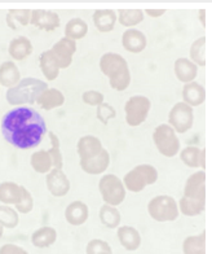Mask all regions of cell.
Returning <instances> with one entry per match:
<instances>
[{"label": "cell", "instance_id": "obj_1", "mask_svg": "<svg viewBox=\"0 0 212 254\" xmlns=\"http://www.w3.org/2000/svg\"><path fill=\"white\" fill-rule=\"evenodd\" d=\"M4 139L18 149L38 147L47 134V125L35 109L18 107L4 114L1 120Z\"/></svg>", "mask_w": 212, "mask_h": 254}, {"label": "cell", "instance_id": "obj_2", "mask_svg": "<svg viewBox=\"0 0 212 254\" xmlns=\"http://www.w3.org/2000/svg\"><path fill=\"white\" fill-rule=\"evenodd\" d=\"M100 69L109 79L110 87L115 91H126L131 84V71L128 63L115 52H107L100 59Z\"/></svg>", "mask_w": 212, "mask_h": 254}, {"label": "cell", "instance_id": "obj_3", "mask_svg": "<svg viewBox=\"0 0 212 254\" xmlns=\"http://www.w3.org/2000/svg\"><path fill=\"white\" fill-rule=\"evenodd\" d=\"M48 88L44 80L37 78H23L14 87L7 91V101L10 105H25V104H35L38 97Z\"/></svg>", "mask_w": 212, "mask_h": 254}, {"label": "cell", "instance_id": "obj_4", "mask_svg": "<svg viewBox=\"0 0 212 254\" xmlns=\"http://www.w3.org/2000/svg\"><path fill=\"white\" fill-rule=\"evenodd\" d=\"M157 181H158V171L156 167L148 164L137 165L123 178V183H124L126 190L133 192V193H139L145 190L148 186L156 183Z\"/></svg>", "mask_w": 212, "mask_h": 254}, {"label": "cell", "instance_id": "obj_5", "mask_svg": "<svg viewBox=\"0 0 212 254\" xmlns=\"http://www.w3.org/2000/svg\"><path fill=\"white\" fill-rule=\"evenodd\" d=\"M148 213L157 222H173L179 217V204L171 196L160 194L149 201Z\"/></svg>", "mask_w": 212, "mask_h": 254}, {"label": "cell", "instance_id": "obj_6", "mask_svg": "<svg viewBox=\"0 0 212 254\" xmlns=\"http://www.w3.org/2000/svg\"><path fill=\"white\" fill-rule=\"evenodd\" d=\"M153 141L159 153L164 157H175L180 151L179 137L168 124H162L156 127L153 132Z\"/></svg>", "mask_w": 212, "mask_h": 254}, {"label": "cell", "instance_id": "obj_7", "mask_svg": "<svg viewBox=\"0 0 212 254\" xmlns=\"http://www.w3.org/2000/svg\"><path fill=\"white\" fill-rule=\"evenodd\" d=\"M99 190L101 197L106 205L118 206L126 198V187L120 178L115 174L104 175L99 182Z\"/></svg>", "mask_w": 212, "mask_h": 254}, {"label": "cell", "instance_id": "obj_8", "mask_svg": "<svg viewBox=\"0 0 212 254\" xmlns=\"http://www.w3.org/2000/svg\"><path fill=\"white\" fill-rule=\"evenodd\" d=\"M150 108H152V103L146 96L136 95V96L129 97L124 105L127 125L131 127H137L144 124L149 116Z\"/></svg>", "mask_w": 212, "mask_h": 254}, {"label": "cell", "instance_id": "obj_9", "mask_svg": "<svg viewBox=\"0 0 212 254\" xmlns=\"http://www.w3.org/2000/svg\"><path fill=\"white\" fill-rule=\"evenodd\" d=\"M194 113L193 108L184 101L176 103L168 113V125L175 130L176 134H185L193 127Z\"/></svg>", "mask_w": 212, "mask_h": 254}, {"label": "cell", "instance_id": "obj_10", "mask_svg": "<svg viewBox=\"0 0 212 254\" xmlns=\"http://www.w3.org/2000/svg\"><path fill=\"white\" fill-rule=\"evenodd\" d=\"M53 56L56 57L60 69H67L73 63V57L76 52V42L63 37L51 48Z\"/></svg>", "mask_w": 212, "mask_h": 254}, {"label": "cell", "instance_id": "obj_11", "mask_svg": "<svg viewBox=\"0 0 212 254\" xmlns=\"http://www.w3.org/2000/svg\"><path fill=\"white\" fill-rule=\"evenodd\" d=\"M47 188L54 197H62L69 193L70 181L61 169H53L46 178Z\"/></svg>", "mask_w": 212, "mask_h": 254}, {"label": "cell", "instance_id": "obj_12", "mask_svg": "<svg viewBox=\"0 0 212 254\" xmlns=\"http://www.w3.org/2000/svg\"><path fill=\"white\" fill-rule=\"evenodd\" d=\"M184 197L193 200H206V173L199 170L188 178L184 187Z\"/></svg>", "mask_w": 212, "mask_h": 254}, {"label": "cell", "instance_id": "obj_13", "mask_svg": "<svg viewBox=\"0 0 212 254\" xmlns=\"http://www.w3.org/2000/svg\"><path fill=\"white\" fill-rule=\"evenodd\" d=\"M60 17L58 14L51 10L44 9H34L31 14L30 24L33 26L38 27L39 30L44 31H53L57 27H60Z\"/></svg>", "mask_w": 212, "mask_h": 254}, {"label": "cell", "instance_id": "obj_14", "mask_svg": "<svg viewBox=\"0 0 212 254\" xmlns=\"http://www.w3.org/2000/svg\"><path fill=\"white\" fill-rule=\"evenodd\" d=\"M123 48L131 54H141L146 48L148 39L143 31L137 29H127L122 35Z\"/></svg>", "mask_w": 212, "mask_h": 254}, {"label": "cell", "instance_id": "obj_15", "mask_svg": "<svg viewBox=\"0 0 212 254\" xmlns=\"http://www.w3.org/2000/svg\"><path fill=\"white\" fill-rule=\"evenodd\" d=\"M104 147L101 140L93 135H86V136L80 137L78 144H76V151L79 154L80 161H86L95 157L99 153H101Z\"/></svg>", "mask_w": 212, "mask_h": 254}, {"label": "cell", "instance_id": "obj_16", "mask_svg": "<svg viewBox=\"0 0 212 254\" xmlns=\"http://www.w3.org/2000/svg\"><path fill=\"white\" fill-rule=\"evenodd\" d=\"M88 217H90V209L83 201H73L65 209V218L67 223L71 226H82L88 221Z\"/></svg>", "mask_w": 212, "mask_h": 254}, {"label": "cell", "instance_id": "obj_17", "mask_svg": "<svg viewBox=\"0 0 212 254\" xmlns=\"http://www.w3.org/2000/svg\"><path fill=\"white\" fill-rule=\"evenodd\" d=\"M110 165V154L106 151L105 148L103 149L101 153H99L95 157L90 160L80 161V167L84 173L90 175H99L103 174L104 171L109 167Z\"/></svg>", "mask_w": 212, "mask_h": 254}, {"label": "cell", "instance_id": "obj_18", "mask_svg": "<svg viewBox=\"0 0 212 254\" xmlns=\"http://www.w3.org/2000/svg\"><path fill=\"white\" fill-rule=\"evenodd\" d=\"M173 71H175L176 78L182 82V83H190L194 82L197 74H198V66L193 63L190 59L180 57L175 61L173 65Z\"/></svg>", "mask_w": 212, "mask_h": 254}, {"label": "cell", "instance_id": "obj_19", "mask_svg": "<svg viewBox=\"0 0 212 254\" xmlns=\"http://www.w3.org/2000/svg\"><path fill=\"white\" fill-rule=\"evenodd\" d=\"M116 236L120 245L128 252L137 251L141 245V235L136 228L131 226H120L116 231Z\"/></svg>", "mask_w": 212, "mask_h": 254}, {"label": "cell", "instance_id": "obj_20", "mask_svg": "<svg viewBox=\"0 0 212 254\" xmlns=\"http://www.w3.org/2000/svg\"><path fill=\"white\" fill-rule=\"evenodd\" d=\"M182 100L189 107H199L206 101V90L198 82H190L182 87Z\"/></svg>", "mask_w": 212, "mask_h": 254}, {"label": "cell", "instance_id": "obj_21", "mask_svg": "<svg viewBox=\"0 0 212 254\" xmlns=\"http://www.w3.org/2000/svg\"><path fill=\"white\" fill-rule=\"evenodd\" d=\"M92 18L95 27L100 33H110L115 27L118 14L114 9H96Z\"/></svg>", "mask_w": 212, "mask_h": 254}, {"label": "cell", "instance_id": "obj_22", "mask_svg": "<svg viewBox=\"0 0 212 254\" xmlns=\"http://www.w3.org/2000/svg\"><path fill=\"white\" fill-rule=\"evenodd\" d=\"M8 54L16 61H22L26 57L33 54V44L30 39L23 35L16 37L10 40L9 47H8Z\"/></svg>", "mask_w": 212, "mask_h": 254}, {"label": "cell", "instance_id": "obj_23", "mask_svg": "<svg viewBox=\"0 0 212 254\" xmlns=\"http://www.w3.org/2000/svg\"><path fill=\"white\" fill-rule=\"evenodd\" d=\"M180 160L192 169H206V149L198 147H186L180 152Z\"/></svg>", "mask_w": 212, "mask_h": 254}, {"label": "cell", "instance_id": "obj_24", "mask_svg": "<svg viewBox=\"0 0 212 254\" xmlns=\"http://www.w3.org/2000/svg\"><path fill=\"white\" fill-rule=\"evenodd\" d=\"M20 82V70L13 61H5L0 65V86H4L9 90V88L17 86Z\"/></svg>", "mask_w": 212, "mask_h": 254}, {"label": "cell", "instance_id": "obj_25", "mask_svg": "<svg viewBox=\"0 0 212 254\" xmlns=\"http://www.w3.org/2000/svg\"><path fill=\"white\" fill-rule=\"evenodd\" d=\"M63 103H65V96L57 88H47L37 100L38 107L44 111H52L54 108L62 107Z\"/></svg>", "mask_w": 212, "mask_h": 254}, {"label": "cell", "instance_id": "obj_26", "mask_svg": "<svg viewBox=\"0 0 212 254\" xmlns=\"http://www.w3.org/2000/svg\"><path fill=\"white\" fill-rule=\"evenodd\" d=\"M39 65L40 70L43 73L44 77L48 80H54L58 74H60V65L57 63L56 57L53 56L52 51H44L43 54L39 57Z\"/></svg>", "mask_w": 212, "mask_h": 254}, {"label": "cell", "instance_id": "obj_27", "mask_svg": "<svg viewBox=\"0 0 212 254\" xmlns=\"http://www.w3.org/2000/svg\"><path fill=\"white\" fill-rule=\"evenodd\" d=\"M22 192L20 184L14 182H3L0 183V201L4 205H16L20 202Z\"/></svg>", "mask_w": 212, "mask_h": 254}, {"label": "cell", "instance_id": "obj_28", "mask_svg": "<svg viewBox=\"0 0 212 254\" xmlns=\"http://www.w3.org/2000/svg\"><path fill=\"white\" fill-rule=\"evenodd\" d=\"M30 165L39 174H50L53 170V161L51 157L50 152L46 149H40L38 152H34L30 157Z\"/></svg>", "mask_w": 212, "mask_h": 254}, {"label": "cell", "instance_id": "obj_29", "mask_svg": "<svg viewBox=\"0 0 212 254\" xmlns=\"http://www.w3.org/2000/svg\"><path fill=\"white\" fill-rule=\"evenodd\" d=\"M57 240V231L50 226L38 228L33 235H31V243L37 248H50Z\"/></svg>", "mask_w": 212, "mask_h": 254}, {"label": "cell", "instance_id": "obj_30", "mask_svg": "<svg viewBox=\"0 0 212 254\" xmlns=\"http://www.w3.org/2000/svg\"><path fill=\"white\" fill-rule=\"evenodd\" d=\"M88 34V25L79 17H74L65 26V37L73 40L83 39Z\"/></svg>", "mask_w": 212, "mask_h": 254}, {"label": "cell", "instance_id": "obj_31", "mask_svg": "<svg viewBox=\"0 0 212 254\" xmlns=\"http://www.w3.org/2000/svg\"><path fill=\"white\" fill-rule=\"evenodd\" d=\"M33 10L30 9H9L5 17L7 25L12 30H17L18 25L20 26H27L31 21Z\"/></svg>", "mask_w": 212, "mask_h": 254}, {"label": "cell", "instance_id": "obj_32", "mask_svg": "<svg viewBox=\"0 0 212 254\" xmlns=\"http://www.w3.org/2000/svg\"><path fill=\"white\" fill-rule=\"evenodd\" d=\"M184 254H206V232L188 236L182 243Z\"/></svg>", "mask_w": 212, "mask_h": 254}, {"label": "cell", "instance_id": "obj_33", "mask_svg": "<svg viewBox=\"0 0 212 254\" xmlns=\"http://www.w3.org/2000/svg\"><path fill=\"white\" fill-rule=\"evenodd\" d=\"M206 207V200H193L182 196L179 201V210L186 217H197L202 214Z\"/></svg>", "mask_w": 212, "mask_h": 254}, {"label": "cell", "instance_id": "obj_34", "mask_svg": "<svg viewBox=\"0 0 212 254\" xmlns=\"http://www.w3.org/2000/svg\"><path fill=\"white\" fill-rule=\"evenodd\" d=\"M100 221L101 223L107 228H116L119 227L120 224V213L115 206H110V205H103L100 209L99 213Z\"/></svg>", "mask_w": 212, "mask_h": 254}, {"label": "cell", "instance_id": "obj_35", "mask_svg": "<svg viewBox=\"0 0 212 254\" xmlns=\"http://www.w3.org/2000/svg\"><path fill=\"white\" fill-rule=\"evenodd\" d=\"M144 10L141 9H119L118 10V21L122 26L133 29V26L141 24L144 20Z\"/></svg>", "mask_w": 212, "mask_h": 254}, {"label": "cell", "instance_id": "obj_36", "mask_svg": "<svg viewBox=\"0 0 212 254\" xmlns=\"http://www.w3.org/2000/svg\"><path fill=\"white\" fill-rule=\"evenodd\" d=\"M190 60L196 64L197 66H206V37L198 38L193 42L189 51Z\"/></svg>", "mask_w": 212, "mask_h": 254}, {"label": "cell", "instance_id": "obj_37", "mask_svg": "<svg viewBox=\"0 0 212 254\" xmlns=\"http://www.w3.org/2000/svg\"><path fill=\"white\" fill-rule=\"evenodd\" d=\"M20 223L17 210L8 205H0V226L5 228H14Z\"/></svg>", "mask_w": 212, "mask_h": 254}, {"label": "cell", "instance_id": "obj_38", "mask_svg": "<svg viewBox=\"0 0 212 254\" xmlns=\"http://www.w3.org/2000/svg\"><path fill=\"white\" fill-rule=\"evenodd\" d=\"M48 136H50L51 140V149L48 152H50L51 157H52L53 169H61V170H62L63 157L60 149V139H58V136H57L54 132H52V131L48 132Z\"/></svg>", "mask_w": 212, "mask_h": 254}, {"label": "cell", "instance_id": "obj_39", "mask_svg": "<svg viewBox=\"0 0 212 254\" xmlns=\"http://www.w3.org/2000/svg\"><path fill=\"white\" fill-rule=\"evenodd\" d=\"M21 192H22V196H21V200L18 204H16V210L17 213H22V214H29L34 207V198L31 196V193L26 188L21 186Z\"/></svg>", "mask_w": 212, "mask_h": 254}, {"label": "cell", "instance_id": "obj_40", "mask_svg": "<svg viewBox=\"0 0 212 254\" xmlns=\"http://www.w3.org/2000/svg\"><path fill=\"white\" fill-rule=\"evenodd\" d=\"M97 120L104 125L109 124L110 120H113V118L116 117V111L114 109L113 105H110L107 103L101 104L100 107H97V112H96Z\"/></svg>", "mask_w": 212, "mask_h": 254}, {"label": "cell", "instance_id": "obj_41", "mask_svg": "<svg viewBox=\"0 0 212 254\" xmlns=\"http://www.w3.org/2000/svg\"><path fill=\"white\" fill-rule=\"evenodd\" d=\"M104 252H111V248L106 241L101 240V239H93L87 244V254H101Z\"/></svg>", "mask_w": 212, "mask_h": 254}, {"label": "cell", "instance_id": "obj_42", "mask_svg": "<svg viewBox=\"0 0 212 254\" xmlns=\"http://www.w3.org/2000/svg\"><path fill=\"white\" fill-rule=\"evenodd\" d=\"M82 99H83L84 104L87 105H91V107H100L101 104H104L105 100V96H104L101 92L95 90L86 91L83 95H82Z\"/></svg>", "mask_w": 212, "mask_h": 254}, {"label": "cell", "instance_id": "obj_43", "mask_svg": "<svg viewBox=\"0 0 212 254\" xmlns=\"http://www.w3.org/2000/svg\"><path fill=\"white\" fill-rule=\"evenodd\" d=\"M0 254H29L23 248L16 244H5L0 248Z\"/></svg>", "mask_w": 212, "mask_h": 254}, {"label": "cell", "instance_id": "obj_44", "mask_svg": "<svg viewBox=\"0 0 212 254\" xmlns=\"http://www.w3.org/2000/svg\"><path fill=\"white\" fill-rule=\"evenodd\" d=\"M144 12L150 17H160L166 13V9H145Z\"/></svg>", "mask_w": 212, "mask_h": 254}, {"label": "cell", "instance_id": "obj_45", "mask_svg": "<svg viewBox=\"0 0 212 254\" xmlns=\"http://www.w3.org/2000/svg\"><path fill=\"white\" fill-rule=\"evenodd\" d=\"M3 234H4V227L3 226H0V238L3 236Z\"/></svg>", "mask_w": 212, "mask_h": 254}, {"label": "cell", "instance_id": "obj_46", "mask_svg": "<svg viewBox=\"0 0 212 254\" xmlns=\"http://www.w3.org/2000/svg\"><path fill=\"white\" fill-rule=\"evenodd\" d=\"M101 254H113V252H104V253Z\"/></svg>", "mask_w": 212, "mask_h": 254}]
</instances>
